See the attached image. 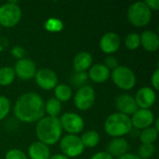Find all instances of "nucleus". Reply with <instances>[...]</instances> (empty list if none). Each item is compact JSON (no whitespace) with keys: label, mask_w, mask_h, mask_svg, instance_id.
<instances>
[{"label":"nucleus","mask_w":159,"mask_h":159,"mask_svg":"<svg viewBox=\"0 0 159 159\" xmlns=\"http://www.w3.org/2000/svg\"><path fill=\"white\" fill-rule=\"evenodd\" d=\"M45 102L43 99L34 92L22 94L14 105V115L21 122H38L44 117Z\"/></svg>","instance_id":"f257e3e1"},{"label":"nucleus","mask_w":159,"mask_h":159,"mask_svg":"<svg viewBox=\"0 0 159 159\" xmlns=\"http://www.w3.org/2000/svg\"><path fill=\"white\" fill-rule=\"evenodd\" d=\"M61 126L58 117L46 116L41 118L36 125V136L42 143L53 145L60 141L61 136Z\"/></svg>","instance_id":"f03ea898"},{"label":"nucleus","mask_w":159,"mask_h":159,"mask_svg":"<svg viewBox=\"0 0 159 159\" xmlns=\"http://www.w3.org/2000/svg\"><path fill=\"white\" fill-rule=\"evenodd\" d=\"M132 129V124L129 116L121 113L112 114L104 122L105 132L114 138H122L129 134Z\"/></svg>","instance_id":"7ed1b4c3"},{"label":"nucleus","mask_w":159,"mask_h":159,"mask_svg":"<svg viewBox=\"0 0 159 159\" xmlns=\"http://www.w3.org/2000/svg\"><path fill=\"white\" fill-rule=\"evenodd\" d=\"M129 21L136 27L146 26L152 19V11L144 2H135L131 4L127 12Z\"/></svg>","instance_id":"20e7f679"},{"label":"nucleus","mask_w":159,"mask_h":159,"mask_svg":"<svg viewBox=\"0 0 159 159\" xmlns=\"http://www.w3.org/2000/svg\"><path fill=\"white\" fill-rule=\"evenodd\" d=\"M21 19V9L16 1H8L0 6V26L7 28L17 25Z\"/></svg>","instance_id":"39448f33"},{"label":"nucleus","mask_w":159,"mask_h":159,"mask_svg":"<svg viewBox=\"0 0 159 159\" xmlns=\"http://www.w3.org/2000/svg\"><path fill=\"white\" fill-rule=\"evenodd\" d=\"M110 76L113 82L123 90H129L136 85V75L132 70L127 66H117L112 71Z\"/></svg>","instance_id":"423d86ee"},{"label":"nucleus","mask_w":159,"mask_h":159,"mask_svg":"<svg viewBox=\"0 0 159 159\" xmlns=\"http://www.w3.org/2000/svg\"><path fill=\"white\" fill-rule=\"evenodd\" d=\"M60 148L62 155L69 157H76L84 152V145L77 135L67 134L60 142Z\"/></svg>","instance_id":"0eeeda50"},{"label":"nucleus","mask_w":159,"mask_h":159,"mask_svg":"<svg viewBox=\"0 0 159 159\" xmlns=\"http://www.w3.org/2000/svg\"><path fill=\"white\" fill-rule=\"evenodd\" d=\"M59 119L61 129L69 134L76 135L80 133L85 126L83 118L75 113H64Z\"/></svg>","instance_id":"6e6552de"},{"label":"nucleus","mask_w":159,"mask_h":159,"mask_svg":"<svg viewBox=\"0 0 159 159\" xmlns=\"http://www.w3.org/2000/svg\"><path fill=\"white\" fill-rule=\"evenodd\" d=\"M95 102V91L92 87L86 85L77 89L74 97V102L77 109L85 111L92 107Z\"/></svg>","instance_id":"1a4fd4ad"},{"label":"nucleus","mask_w":159,"mask_h":159,"mask_svg":"<svg viewBox=\"0 0 159 159\" xmlns=\"http://www.w3.org/2000/svg\"><path fill=\"white\" fill-rule=\"evenodd\" d=\"M35 82L39 88L45 90H50L55 89L58 84V77L55 72L50 69H40L35 73Z\"/></svg>","instance_id":"9d476101"},{"label":"nucleus","mask_w":159,"mask_h":159,"mask_svg":"<svg viewBox=\"0 0 159 159\" xmlns=\"http://www.w3.org/2000/svg\"><path fill=\"white\" fill-rule=\"evenodd\" d=\"M13 70L19 78L22 80H29L34 77L36 73V66L32 60L23 58L16 62Z\"/></svg>","instance_id":"9b49d317"},{"label":"nucleus","mask_w":159,"mask_h":159,"mask_svg":"<svg viewBox=\"0 0 159 159\" xmlns=\"http://www.w3.org/2000/svg\"><path fill=\"white\" fill-rule=\"evenodd\" d=\"M132 128L137 129H144L153 125L155 121L154 114L149 109H138L130 118Z\"/></svg>","instance_id":"f8f14e48"},{"label":"nucleus","mask_w":159,"mask_h":159,"mask_svg":"<svg viewBox=\"0 0 159 159\" xmlns=\"http://www.w3.org/2000/svg\"><path fill=\"white\" fill-rule=\"evenodd\" d=\"M116 107L119 113L126 116H132L137 110L138 105L134 97L129 94H121L116 99Z\"/></svg>","instance_id":"ddd939ff"},{"label":"nucleus","mask_w":159,"mask_h":159,"mask_svg":"<svg viewBox=\"0 0 159 159\" xmlns=\"http://www.w3.org/2000/svg\"><path fill=\"white\" fill-rule=\"evenodd\" d=\"M134 99L140 109H149L156 102L157 95L155 90L151 88L143 87L137 91Z\"/></svg>","instance_id":"4468645a"},{"label":"nucleus","mask_w":159,"mask_h":159,"mask_svg":"<svg viewBox=\"0 0 159 159\" xmlns=\"http://www.w3.org/2000/svg\"><path fill=\"white\" fill-rule=\"evenodd\" d=\"M120 46V37L117 34L109 32L102 35L100 40V48L103 53L113 54Z\"/></svg>","instance_id":"2eb2a0df"},{"label":"nucleus","mask_w":159,"mask_h":159,"mask_svg":"<svg viewBox=\"0 0 159 159\" xmlns=\"http://www.w3.org/2000/svg\"><path fill=\"white\" fill-rule=\"evenodd\" d=\"M129 147V146L127 140H125L123 138H115L107 145L106 153H108L112 157L118 158V157L124 156L125 154H127Z\"/></svg>","instance_id":"dca6fc26"},{"label":"nucleus","mask_w":159,"mask_h":159,"mask_svg":"<svg viewBox=\"0 0 159 159\" xmlns=\"http://www.w3.org/2000/svg\"><path fill=\"white\" fill-rule=\"evenodd\" d=\"M110 70H108L103 64H95L89 68L88 76L95 83H104L110 77Z\"/></svg>","instance_id":"f3484780"},{"label":"nucleus","mask_w":159,"mask_h":159,"mask_svg":"<svg viewBox=\"0 0 159 159\" xmlns=\"http://www.w3.org/2000/svg\"><path fill=\"white\" fill-rule=\"evenodd\" d=\"M141 45L149 52H155L159 48L158 35L152 31H144L141 35Z\"/></svg>","instance_id":"a211bd4d"},{"label":"nucleus","mask_w":159,"mask_h":159,"mask_svg":"<svg viewBox=\"0 0 159 159\" xmlns=\"http://www.w3.org/2000/svg\"><path fill=\"white\" fill-rule=\"evenodd\" d=\"M92 56L86 51H82L78 53L73 61L74 69L75 73H84L88 69H89L92 65Z\"/></svg>","instance_id":"6ab92c4d"},{"label":"nucleus","mask_w":159,"mask_h":159,"mask_svg":"<svg viewBox=\"0 0 159 159\" xmlns=\"http://www.w3.org/2000/svg\"><path fill=\"white\" fill-rule=\"evenodd\" d=\"M28 155L31 159H49L50 157L48 146L41 142L33 143L28 149Z\"/></svg>","instance_id":"aec40b11"},{"label":"nucleus","mask_w":159,"mask_h":159,"mask_svg":"<svg viewBox=\"0 0 159 159\" xmlns=\"http://www.w3.org/2000/svg\"><path fill=\"white\" fill-rule=\"evenodd\" d=\"M84 147L92 148L97 146L100 142V135L96 130H88L80 137Z\"/></svg>","instance_id":"412c9836"},{"label":"nucleus","mask_w":159,"mask_h":159,"mask_svg":"<svg viewBox=\"0 0 159 159\" xmlns=\"http://www.w3.org/2000/svg\"><path fill=\"white\" fill-rule=\"evenodd\" d=\"M61 112V102L56 98H50L45 103V113H48V116L57 117Z\"/></svg>","instance_id":"4be33fe9"},{"label":"nucleus","mask_w":159,"mask_h":159,"mask_svg":"<svg viewBox=\"0 0 159 159\" xmlns=\"http://www.w3.org/2000/svg\"><path fill=\"white\" fill-rule=\"evenodd\" d=\"M157 137L158 131L154 127L146 128L140 133V139L143 144H154V143L157 140Z\"/></svg>","instance_id":"5701e85b"},{"label":"nucleus","mask_w":159,"mask_h":159,"mask_svg":"<svg viewBox=\"0 0 159 159\" xmlns=\"http://www.w3.org/2000/svg\"><path fill=\"white\" fill-rule=\"evenodd\" d=\"M72 97V89L65 84H60L55 87V97L59 102H67Z\"/></svg>","instance_id":"b1692460"},{"label":"nucleus","mask_w":159,"mask_h":159,"mask_svg":"<svg viewBox=\"0 0 159 159\" xmlns=\"http://www.w3.org/2000/svg\"><path fill=\"white\" fill-rule=\"evenodd\" d=\"M16 77L13 68L5 66L0 68V86H8L12 84Z\"/></svg>","instance_id":"393cba45"},{"label":"nucleus","mask_w":159,"mask_h":159,"mask_svg":"<svg viewBox=\"0 0 159 159\" xmlns=\"http://www.w3.org/2000/svg\"><path fill=\"white\" fill-rule=\"evenodd\" d=\"M125 45L130 50L137 49L141 46L140 34L137 33H131V34H128L125 38Z\"/></svg>","instance_id":"a878e982"},{"label":"nucleus","mask_w":159,"mask_h":159,"mask_svg":"<svg viewBox=\"0 0 159 159\" xmlns=\"http://www.w3.org/2000/svg\"><path fill=\"white\" fill-rule=\"evenodd\" d=\"M156 152V146L154 144H142L139 148V157L141 159L150 158Z\"/></svg>","instance_id":"bb28decb"},{"label":"nucleus","mask_w":159,"mask_h":159,"mask_svg":"<svg viewBox=\"0 0 159 159\" xmlns=\"http://www.w3.org/2000/svg\"><path fill=\"white\" fill-rule=\"evenodd\" d=\"M88 79H89V76L86 72L75 73L74 75L72 76V83L75 87H79V89H80V88L86 86Z\"/></svg>","instance_id":"cd10ccee"},{"label":"nucleus","mask_w":159,"mask_h":159,"mask_svg":"<svg viewBox=\"0 0 159 159\" xmlns=\"http://www.w3.org/2000/svg\"><path fill=\"white\" fill-rule=\"evenodd\" d=\"M45 27L48 32H60L62 29L63 24L60 20L51 18L46 21Z\"/></svg>","instance_id":"c85d7f7f"},{"label":"nucleus","mask_w":159,"mask_h":159,"mask_svg":"<svg viewBox=\"0 0 159 159\" xmlns=\"http://www.w3.org/2000/svg\"><path fill=\"white\" fill-rule=\"evenodd\" d=\"M10 111V102L5 96H0V120L4 119Z\"/></svg>","instance_id":"c756f323"},{"label":"nucleus","mask_w":159,"mask_h":159,"mask_svg":"<svg viewBox=\"0 0 159 159\" xmlns=\"http://www.w3.org/2000/svg\"><path fill=\"white\" fill-rule=\"evenodd\" d=\"M5 159H27V157L19 149H11L6 154Z\"/></svg>","instance_id":"7c9ffc66"},{"label":"nucleus","mask_w":159,"mask_h":159,"mask_svg":"<svg viewBox=\"0 0 159 159\" xmlns=\"http://www.w3.org/2000/svg\"><path fill=\"white\" fill-rule=\"evenodd\" d=\"M103 65L108 69V70H115L118 66V61L117 60L113 57V56H107L104 59V63Z\"/></svg>","instance_id":"2f4dec72"},{"label":"nucleus","mask_w":159,"mask_h":159,"mask_svg":"<svg viewBox=\"0 0 159 159\" xmlns=\"http://www.w3.org/2000/svg\"><path fill=\"white\" fill-rule=\"evenodd\" d=\"M24 53H25L24 49H23L21 47H20V46H16V47H14V48H12V50H11V54H12V56H13L14 58L18 59V60H21V59H23Z\"/></svg>","instance_id":"473e14b6"},{"label":"nucleus","mask_w":159,"mask_h":159,"mask_svg":"<svg viewBox=\"0 0 159 159\" xmlns=\"http://www.w3.org/2000/svg\"><path fill=\"white\" fill-rule=\"evenodd\" d=\"M151 81H152V85H153L154 89L157 90V89H159V69L158 68L154 72V74H153V75H152V78H151Z\"/></svg>","instance_id":"72a5a7b5"},{"label":"nucleus","mask_w":159,"mask_h":159,"mask_svg":"<svg viewBox=\"0 0 159 159\" xmlns=\"http://www.w3.org/2000/svg\"><path fill=\"white\" fill-rule=\"evenodd\" d=\"M144 3L151 11L159 9V0H148V1H145Z\"/></svg>","instance_id":"f704fd0d"},{"label":"nucleus","mask_w":159,"mask_h":159,"mask_svg":"<svg viewBox=\"0 0 159 159\" xmlns=\"http://www.w3.org/2000/svg\"><path fill=\"white\" fill-rule=\"evenodd\" d=\"M90 159H114V157H112L106 152H99V153L95 154Z\"/></svg>","instance_id":"c9c22d12"},{"label":"nucleus","mask_w":159,"mask_h":159,"mask_svg":"<svg viewBox=\"0 0 159 159\" xmlns=\"http://www.w3.org/2000/svg\"><path fill=\"white\" fill-rule=\"evenodd\" d=\"M118 159H141L138 156L134 155V154H125L124 156L118 157Z\"/></svg>","instance_id":"e433bc0d"},{"label":"nucleus","mask_w":159,"mask_h":159,"mask_svg":"<svg viewBox=\"0 0 159 159\" xmlns=\"http://www.w3.org/2000/svg\"><path fill=\"white\" fill-rule=\"evenodd\" d=\"M49 159H69L67 157L63 156V155H61V154H57V155H54L52 157H50Z\"/></svg>","instance_id":"4c0bfd02"},{"label":"nucleus","mask_w":159,"mask_h":159,"mask_svg":"<svg viewBox=\"0 0 159 159\" xmlns=\"http://www.w3.org/2000/svg\"><path fill=\"white\" fill-rule=\"evenodd\" d=\"M155 129H156L157 131H159V120L158 119H157V120H156V126H155Z\"/></svg>","instance_id":"58836bf2"},{"label":"nucleus","mask_w":159,"mask_h":159,"mask_svg":"<svg viewBox=\"0 0 159 159\" xmlns=\"http://www.w3.org/2000/svg\"><path fill=\"white\" fill-rule=\"evenodd\" d=\"M0 30H1V26H0Z\"/></svg>","instance_id":"ea45409f"}]
</instances>
